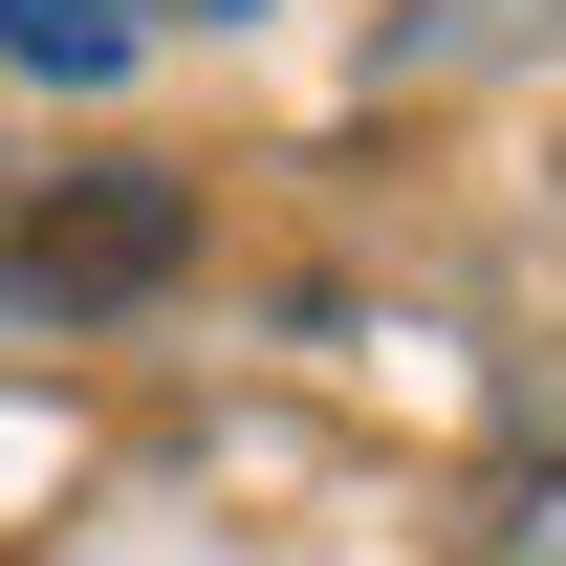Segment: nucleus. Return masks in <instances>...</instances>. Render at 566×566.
Wrapping results in <instances>:
<instances>
[{
    "instance_id": "1",
    "label": "nucleus",
    "mask_w": 566,
    "mask_h": 566,
    "mask_svg": "<svg viewBox=\"0 0 566 566\" xmlns=\"http://www.w3.org/2000/svg\"><path fill=\"white\" fill-rule=\"evenodd\" d=\"M175 240H197L175 175H87V197L22 218V283H44V305H132V283H175Z\"/></svg>"
},
{
    "instance_id": "2",
    "label": "nucleus",
    "mask_w": 566,
    "mask_h": 566,
    "mask_svg": "<svg viewBox=\"0 0 566 566\" xmlns=\"http://www.w3.org/2000/svg\"><path fill=\"white\" fill-rule=\"evenodd\" d=\"M0 44L22 66H109V0H0Z\"/></svg>"
}]
</instances>
